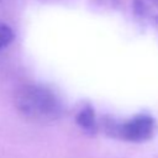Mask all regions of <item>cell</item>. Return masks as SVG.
Here are the masks:
<instances>
[{"instance_id": "3", "label": "cell", "mask_w": 158, "mask_h": 158, "mask_svg": "<svg viewBox=\"0 0 158 158\" xmlns=\"http://www.w3.org/2000/svg\"><path fill=\"white\" fill-rule=\"evenodd\" d=\"M133 9L138 19L158 25V0H135Z\"/></svg>"}, {"instance_id": "4", "label": "cell", "mask_w": 158, "mask_h": 158, "mask_svg": "<svg viewBox=\"0 0 158 158\" xmlns=\"http://www.w3.org/2000/svg\"><path fill=\"white\" fill-rule=\"evenodd\" d=\"M77 123L86 132H93L96 127V118L93 107L85 106L77 116Z\"/></svg>"}, {"instance_id": "5", "label": "cell", "mask_w": 158, "mask_h": 158, "mask_svg": "<svg viewBox=\"0 0 158 158\" xmlns=\"http://www.w3.org/2000/svg\"><path fill=\"white\" fill-rule=\"evenodd\" d=\"M14 31L10 26H7L6 23L0 22V49L7 47L12 41H14Z\"/></svg>"}, {"instance_id": "2", "label": "cell", "mask_w": 158, "mask_h": 158, "mask_svg": "<svg viewBox=\"0 0 158 158\" xmlns=\"http://www.w3.org/2000/svg\"><path fill=\"white\" fill-rule=\"evenodd\" d=\"M114 135L130 142H143L149 139L156 131V121L152 116L139 114L121 123L109 127Z\"/></svg>"}, {"instance_id": "6", "label": "cell", "mask_w": 158, "mask_h": 158, "mask_svg": "<svg viewBox=\"0 0 158 158\" xmlns=\"http://www.w3.org/2000/svg\"><path fill=\"white\" fill-rule=\"evenodd\" d=\"M100 2H104V4H106V5H109V4H115L117 0H99Z\"/></svg>"}, {"instance_id": "1", "label": "cell", "mask_w": 158, "mask_h": 158, "mask_svg": "<svg viewBox=\"0 0 158 158\" xmlns=\"http://www.w3.org/2000/svg\"><path fill=\"white\" fill-rule=\"evenodd\" d=\"M15 106L26 118L37 122H51L62 115L59 98L48 88L38 84H26L15 94Z\"/></svg>"}]
</instances>
